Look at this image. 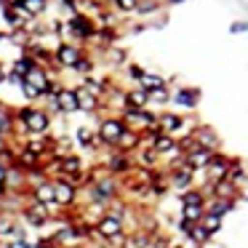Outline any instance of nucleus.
Here are the masks:
<instances>
[{
	"instance_id": "nucleus-13",
	"label": "nucleus",
	"mask_w": 248,
	"mask_h": 248,
	"mask_svg": "<svg viewBox=\"0 0 248 248\" xmlns=\"http://www.w3.org/2000/svg\"><path fill=\"white\" fill-rule=\"evenodd\" d=\"M30 198L40 205H56L54 203V179H40V182H35L32 189H30Z\"/></svg>"
},
{
	"instance_id": "nucleus-19",
	"label": "nucleus",
	"mask_w": 248,
	"mask_h": 248,
	"mask_svg": "<svg viewBox=\"0 0 248 248\" xmlns=\"http://www.w3.org/2000/svg\"><path fill=\"white\" fill-rule=\"evenodd\" d=\"M198 99H200L198 88H179V91L173 93V102H176L179 107H184V109H195L198 107Z\"/></svg>"
},
{
	"instance_id": "nucleus-42",
	"label": "nucleus",
	"mask_w": 248,
	"mask_h": 248,
	"mask_svg": "<svg viewBox=\"0 0 248 248\" xmlns=\"http://www.w3.org/2000/svg\"><path fill=\"white\" fill-rule=\"evenodd\" d=\"M3 109H6V104H3V102H0V112H3Z\"/></svg>"
},
{
	"instance_id": "nucleus-5",
	"label": "nucleus",
	"mask_w": 248,
	"mask_h": 248,
	"mask_svg": "<svg viewBox=\"0 0 248 248\" xmlns=\"http://www.w3.org/2000/svg\"><path fill=\"white\" fill-rule=\"evenodd\" d=\"M22 219H24V224L32 227V230H43V227L54 219V211H51L48 205H40V203H35V200H30V205L22 208Z\"/></svg>"
},
{
	"instance_id": "nucleus-15",
	"label": "nucleus",
	"mask_w": 248,
	"mask_h": 248,
	"mask_svg": "<svg viewBox=\"0 0 248 248\" xmlns=\"http://www.w3.org/2000/svg\"><path fill=\"white\" fill-rule=\"evenodd\" d=\"M211 157H214V152H211V150H203V147H198V150L187 152V155L182 157V163H184L187 168H192L195 173H198V171H205V168H208Z\"/></svg>"
},
{
	"instance_id": "nucleus-26",
	"label": "nucleus",
	"mask_w": 248,
	"mask_h": 248,
	"mask_svg": "<svg viewBox=\"0 0 248 248\" xmlns=\"http://www.w3.org/2000/svg\"><path fill=\"white\" fill-rule=\"evenodd\" d=\"M32 67H35L32 56H30V54H24V51H22V56H16V59H14L11 70H14V72H19V75H27V72L32 70Z\"/></svg>"
},
{
	"instance_id": "nucleus-4",
	"label": "nucleus",
	"mask_w": 248,
	"mask_h": 248,
	"mask_svg": "<svg viewBox=\"0 0 248 248\" xmlns=\"http://www.w3.org/2000/svg\"><path fill=\"white\" fill-rule=\"evenodd\" d=\"M123 118L128 123V128L139 131V134H144V131H160L157 128V115L147 107L144 109H125Z\"/></svg>"
},
{
	"instance_id": "nucleus-35",
	"label": "nucleus",
	"mask_w": 248,
	"mask_h": 248,
	"mask_svg": "<svg viewBox=\"0 0 248 248\" xmlns=\"http://www.w3.org/2000/svg\"><path fill=\"white\" fill-rule=\"evenodd\" d=\"M8 171H11V168H8L6 163L0 160V184H6V182H8Z\"/></svg>"
},
{
	"instance_id": "nucleus-16",
	"label": "nucleus",
	"mask_w": 248,
	"mask_h": 248,
	"mask_svg": "<svg viewBox=\"0 0 248 248\" xmlns=\"http://www.w3.org/2000/svg\"><path fill=\"white\" fill-rule=\"evenodd\" d=\"M54 102H56V107H59V112H62V115H75V112H80V109H78L75 91H72L70 86H62Z\"/></svg>"
},
{
	"instance_id": "nucleus-32",
	"label": "nucleus",
	"mask_w": 248,
	"mask_h": 248,
	"mask_svg": "<svg viewBox=\"0 0 248 248\" xmlns=\"http://www.w3.org/2000/svg\"><path fill=\"white\" fill-rule=\"evenodd\" d=\"M125 75H128L131 80H136V86H139L141 78L147 75V70H144V67H139V64H125Z\"/></svg>"
},
{
	"instance_id": "nucleus-39",
	"label": "nucleus",
	"mask_w": 248,
	"mask_h": 248,
	"mask_svg": "<svg viewBox=\"0 0 248 248\" xmlns=\"http://www.w3.org/2000/svg\"><path fill=\"white\" fill-rule=\"evenodd\" d=\"M6 75H8V72H6V67H3V62H0V86L6 83Z\"/></svg>"
},
{
	"instance_id": "nucleus-18",
	"label": "nucleus",
	"mask_w": 248,
	"mask_h": 248,
	"mask_svg": "<svg viewBox=\"0 0 248 248\" xmlns=\"http://www.w3.org/2000/svg\"><path fill=\"white\" fill-rule=\"evenodd\" d=\"M139 147H141V134H139V131H134V128H125L115 150L125 152V155H134V152L139 150Z\"/></svg>"
},
{
	"instance_id": "nucleus-8",
	"label": "nucleus",
	"mask_w": 248,
	"mask_h": 248,
	"mask_svg": "<svg viewBox=\"0 0 248 248\" xmlns=\"http://www.w3.org/2000/svg\"><path fill=\"white\" fill-rule=\"evenodd\" d=\"M54 75H56V72H51V70H46V67H38V64H35L32 70L24 75V83H27V86H32L35 91L40 93V96H46V93H48V88H51V83L56 80Z\"/></svg>"
},
{
	"instance_id": "nucleus-14",
	"label": "nucleus",
	"mask_w": 248,
	"mask_h": 248,
	"mask_svg": "<svg viewBox=\"0 0 248 248\" xmlns=\"http://www.w3.org/2000/svg\"><path fill=\"white\" fill-rule=\"evenodd\" d=\"M157 128H160V134L176 136L179 131H187V120L176 112H163V115H157Z\"/></svg>"
},
{
	"instance_id": "nucleus-31",
	"label": "nucleus",
	"mask_w": 248,
	"mask_h": 248,
	"mask_svg": "<svg viewBox=\"0 0 248 248\" xmlns=\"http://www.w3.org/2000/svg\"><path fill=\"white\" fill-rule=\"evenodd\" d=\"M203 227L211 232V235H216V232L221 230V219H219V216H214V214H205L203 216Z\"/></svg>"
},
{
	"instance_id": "nucleus-29",
	"label": "nucleus",
	"mask_w": 248,
	"mask_h": 248,
	"mask_svg": "<svg viewBox=\"0 0 248 248\" xmlns=\"http://www.w3.org/2000/svg\"><path fill=\"white\" fill-rule=\"evenodd\" d=\"M203 216H205L203 205H182V219H187V221H203Z\"/></svg>"
},
{
	"instance_id": "nucleus-23",
	"label": "nucleus",
	"mask_w": 248,
	"mask_h": 248,
	"mask_svg": "<svg viewBox=\"0 0 248 248\" xmlns=\"http://www.w3.org/2000/svg\"><path fill=\"white\" fill-rule=\"evenodd\" d=\"M141 88H144L147 93L150 91H155V88H163V86H168V80L163 75H157V72H147L144 78H141V83H139Z\"/></svg>"
},
{
	"instance_id": "nucleus-20",
	"label": "nucleus",
	"mask_w": 248,
	"mask_h": 248,
	"mask_svg": "<svg viewBox=\"0 0 248 248\" xmlns=\"http://www.w3.org/2000/svg\"><path fill=\"white\" fill-rule=\"evenodd\" d=\"M235 208V200H221V198H211V203H205V214H214L219 219H224L230 211Z\"/></svg>"
},
{
	"instance_id": "nucleus-11",
	"label": "nucleus",
	"mask_w": 248,
	"mask_h": 248,
	"mask_svg": "<svg viewBox=\"0 0 248 248\" xmlns=\"http://www.w3.org/2000/svg\"><path fill=\"white\" fill-rule=\"evenodd\" d=\"M72 91H75L78 109H80V112H86V115H99V112H102V99L93 96V93L88 91V88H83V86H72Z\"/></svg>"
},
{
	"instance_id": "nucleus-1",
	"label": "nucleus",
	"mask_w": 248,
	"mask_h": 248,
	"mask_svg": "<svg viewBox=\"0 0 248 248\" xmlns=\"http://www.w3.org/2000/svg\"><path fill=\"white\" fill-rule=\"evenodd\" d=\"M16 125L30 136H46L54 125V118L48 109L38 107V104H24L16 109Z\"/></svg>"
},
{
	"instance_id": "nucleus-25",
	"label": "nucleus",
	"mask_w": 248,
	"mask_h": 248,
	"mask_svg": "<svg viewBox=\"0 0 248 248\" xmlns=\"http://www.w3.org/2000/svg\"><path fill=\"white\" fill-rule=\"evenodd\" d=\"M211 237H214V235H211V232L203 227V221H198V224L189 230V243H195V246H205Z\"/></svg>"
},
{
	"instance_id": "nucleus-36",
	"label": "nucleus",
	"mask_w": 248,
	"mask_h": 248,
	"mask_svg": "<svg viewBox=\"0 0 248 248\" xmlns=\"http://www.w3.org/2000/svg\"><path fill=\"white\" fill-rule=\"evenodd\" d=\"M230 32H248V22H235L230 27Z\"/></svg>"
},
{
	"instance_id": "nucleus-21",
	"label": "nucleus",
	"mask_w": 248,
	"mask_h": 248,
	"mask_svg": "<svg viewBox=\"0 0 248 248\" xmlns=\"http://www.w3.org/2000/svg\"><path fill=\"white\" fill-rule=\"evenodd\" d=\"M22 11L27 14V19H38L48 11V0H24Z\"/></svg>"
},
{
	"instance_id": "nucleus-40",
	"label": "nucleus",
	"mask_w": 248,
	"mask_h": 248,
	"mask_svg": "<svg viewBox=\"0 0 248 248\" xmlns=\"http://www.w3.org/2000/svg\"><path fill=\"white\" fill-rule=\"evenodd\" d=\"M166 6H176V3H184V0H163Z\"/></svg>"
},
{
	"instance_id": "nucleus-38",
	"label": "nucleus",
	"mask_w": 248,
	"mask_h": 248,
	"mask_svg": "<svg viewBox=\"0 0 248 248\" xmlns=\"http://www.w3.org/2000/svg\"><path fill=\"white\" fill-rule=\"evenodd\" d=\"M8 147H11V144H8V136H3V134H0V155H3V152H6Z\"/></svg>"
},
{
	"instance_id": "nucleus-27",
	"label": "nucleus",
	"mask_w": 248,
	"mask_h": 248,
	"mask_svg": "<svg viewBox=\"0 0 248 248\" xmlns=\"http://www.w3.org/2000/svg\"><path fill=\"white\" fill-rule=\"evenodd\" d=\"M93 67H96V59H93V56L86 51V56H83L75 67H72V72H78L80 78H86V75H91V72H93Z\"/></svg>"
},
{
	"instance_id": "nucleus-7",
	"label": "nucleus",
	"mask_w": 248,
	"mask_h": 248,
	"mask_svg": "<svg viewBox=\"0 0 248 248\" xmlns=\"http://www.w3.org/2000/svg\"><path fill=\"white\" fill-rule=\"evenodd\" d=\"M75 200H78V184L64 176H56L54 179V203L59 208H70V205H75Z\"/></svg>"
},
{
	"instance_id": "nucleus-34",
	"label": "nucleus",
	"mask_w": 248,
	"mask_h": 248,
	"mask_svg": "<svg viewBox=\"0 0 248 248\" xmlns=\"http://www.w3.org/2000/svg\"><path fill=\"white\" fill-rule=\"evenodd\" d=\"M3 8H14V11H22V6H24V0H3L0 3Z\"/></svg>"
},
{
	"instance_id": "nucleus-6",
	"label": "nucleus",
	"mask_w": 248,
	"mask_h": 248,
	"mask_svg": "<svg viewBox=\"0 0 248 248\" xmlns=\"http://www.w3.org/2000/svg\"><path fill=\"white\" fill-rule=\"evenodd\" d=\"M166 171H168V184H171V189H176L179 195H184L187 189H192V184H195V171H192V168H187L182 160H179L176 166L166 168Z\"/></svg>"
},
{
	"instance_id": "nucleus-33",
	"label": "nucleus",
	"mask_w": 248,
	"mask_h": 248,
	"mask_svg": "<svg viewBox=\"0 0 248 248\" xmlns=\"http://www.w3.org/2000/svg\"><path fill=\"white\" fill-rule=\"evenodd\" d=\"M6 83H11V86L14 88H22L24 86V75H19V72H8V75H6Z\"/></svg>"
},
{
	"instance_id": "nucleus-28",
	"label": "nucleus",
	"mask_w": 248,
	"mask_h": 248,
	"mask_svg": "<svg viewBox=\"0 0 248 248\" xmlns=\"http://www.w3.org/2000/svg\"><path fill=\"white\" fill-rule=\"evenodd\" d=\"M168 102H173V93H171V88H168V86L150 91V104H168Z\"/></svg>"
},
{
	"instance_id": "nucleus-12",
	"label": "nucleus",
	"mask_w": 248,
	"mask_h": 248,
	"mask_svg": "<svg viewBox=\"0 0 248 248\" xmlns=\"http://www.w3.org/2000/svg\"><path fill=\"white\" fill-rule=\"evenodd\" d=\"M208 192H211V198L235 200V203H237V198H240V187H237V184L232 182L230 176H227V179H221V182H214V184H208Z\"/></svg>"
},
{
	"instance_id": "nucleus-22",
	"label": "nucleus",
	"mask_w": 248,
	"mask_h": 248,
	"mask_svg": "<svg viewBox=\"0 0 248 248\" xmlns=\"http://www.w3.org/2000/svg\"><path fill=\"white\" fill-rule=\"evenodd\" d=\"M163 0H139V6H136V16H141V19H147V16H152V14H157V11H163Z\"/></svg>"
},
{
	"instance_id": "nucleus-3",
	"label": "nucleus",
	"mask_w": 248,
	"mask_h": 248,
	"mask_svg": "<svg viewBox=\"0 0 248 248\" xmlns=\"http://www.w3.org/2000/svg\"><path fill=\"white\" fill-rule=\"evenodd\" d=\"M86 56V46H78L70 43V40H62L59 46L54 48V62H56V70H72L78 62Z\"/></svg>"
},
{
	"instance_id": "nucleus-2",
	"label": "nucleus",
	"mask_w": 248,
	"mask_h": 248,
	"mask_svg": "<svg viewBox=\"0 0 248 248\" xmlns=\"http://www.w3.org/2000/svg\"><path fill=\"white\" fill-rule=\"evenodd\" d=\"M128 128V123H125L123 115H102L96 123V134L99 139L104 141V147L107 150H115L120 141V136H123V131Z\"/></svg>"
},
{
	"instance_id": "nucleus-17",
	"label": "nucleus",
	"mask_w": 248,
	"mask_h": 248,
	"mask_svg": "<svg viewBox=\"0 0 248 248\" xmlns=\"http://www.w3.org/2000/svg\"><path fill=\"white\" fill-rule=\"evenodd\" d=\"M150 107V93L141 86H134L125 91V109H144Z\"/></svg>"
},
{
	"instance_id": "nucleus-24",
	"label": "nucleus",
	"mask_w": 248,
	"mask_h": 248,
	"mask_svg": "<svg viewBox=\"0 0 248 248\" xmlns=\"http://www.w3.org/2000/svg\"><path fill=\"white\" fill-rule=\"evenodd\" d=\"M205 192L203 189H198V187H192V189H187V192L182 195V205H203L205 208Z\"/></svg>"
},
{
	"instance_id": "nucleus-30",
	"label": "nucleus",
	"mask_w": 248,
	"mask_h": 248,
	"mask_svg": "<svg viewBox=\"0 0 248 248\" xmlns=\"http://www.w3.org/2000/svg\"><path fill=\"white\" fill-rule=\"evenodd\" d=\"M112 6L118 8V14H136L139 0H112Z\"/></svg>"
},
{
	"instance_id": "nucleus-43",
	"label": "nucleus",
	"mask_w": 248,
	"mask_h": 248,
	"mask_svg": "<svg viewBox=\"0 0 248 248\" xmlns=\"http://www.w3.org/2000/svg\"><path fill=\"white\" fill-rule=\"evenodd\" d=\"M168 248H182V246H168Z\"/></svg>"
},
{
	"instance_id": "nucleus-9",
	"label": "nucleus",
	"mask_w": 248,
	"mask_h": 248,
	"mask_svg": "<svg viewBox=\"0 0 248 248\" xmlns=\"http://www.w3.org/2000/svg\"><path fill=\"white\" fill-rule=\"evenodd\" d=\"M230 168H232V157L224 155V152H214V157H211L208 168H205V176H208V184L214 182H221V179L230 176Z\"/></svg>"
},
{
	"instance_id": "nucleus-10",
	"label": "nucleus",
	"mask_w": 248,
	"mask_h": 248,
	"mask_svg": "<svg viewBox=\"0 0 248 248\" xmlns=\"http://www.w3.org/2000/svg\"><path fill=\"white\" fill-rule=\"evenodd\" d=\"M195 139V144L198 147H203V150H211V152H219V147H221V139H219V134H216L211 125H205V123H198L192 128V134H189Z\"/></svg>"
},
{
	"instance_id": "nucleus-37",
	"label": "nucleus",
	"mask_w": 248,
	"mask_h": 248,
	"mask_svg": "<svg viewBox=\"0 0 248 248\" xmlns=\"http://www.w3.org/2000/svg\"><path fill=\"white\" fill-rule=\"evenodd\" d=\"M6 248H30V240H11L6 243Z\"/></svg>"
},
{
	"instance_id": "nucleus-41",
	"label": "nucleus",
	"mask_w": 248,
	"mask_h": 248,
	"mask_svg": "<svg viewBox=\"0 0 248 248\" xmlns=\"http://www.w3.org/2000/svg\"><path fill=\"white\" fill-rule=\"evenodd\" d=\"M8 40V32H0V43H6Z\"/></svg>"
}]
</instances>
